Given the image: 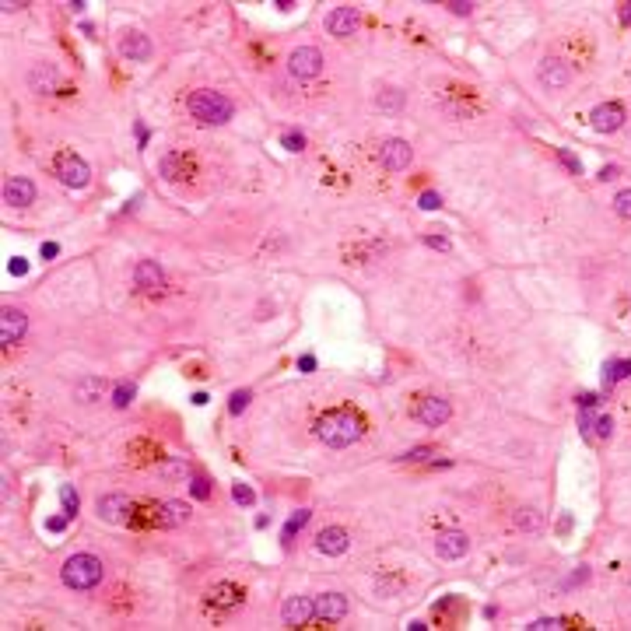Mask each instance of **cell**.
I'll return each instance as SVG.
<instances>
[{
  "label": "cell",
  "mask_w": 631,
  "mask_h": 631,
  "mask_svg": "<svg viewBox=\"0 0 631 631\" xmlns=\"http://www.w3.org/2000/svg\"><path fill=\"white\" fill-rule=\"evenodd\" d=\"M316 439L326 442V446H334V449H344V446H351V442L361 439V421L355 414H348V411L323 414L316 421Z\"/></svg>",
  "instance_id": "6da1fadb"
},
{
  "label": "cell",
  "mask_w": 631,
  "mask_h": 631,
  "mask_svg": "<svg viewBox=\"0 0 631 631\" xmlns=\"http://www.w3.org/2000/svg\"><path fill=\"white\" fill-rule=\"evenodd\" d=\"M189 116L196 119V123H204V126H221V123H228L232 119V102L221 95V91H211V88H196L189 95Z\"/></svg>",
  "instance_id": "7a4b0ae2"
},
{
  "label": "cell",
  "mask_w": 631,
  "mask_h": 631,
  "mask_svg": "<svg viewBox=\"0 0 631 631\" xmlns=\"http://www.w3.org/2000/svg\"><path fill=\"white\" fill-rule=\"evenodd\" d=\"M102 575H105V568H102V561H98L95 554H74V558H67L64 568H60L64 586H67V589H78V593L95 589V586L102 582Z\"/></svg>",
  "instance_id": "3957f363"
},
{
  "label": "cell",
  "mask_w": 631,
  "mask_h": 631,
  "mask_svg": "<svg viewBox=\"0 0 631 631\" xmlns=\"http://www.w3.org/2000/svg\"><path fill=\"white\" fill-rule=\"evenodd\" d=\"M57 179L64 182V186H71V189H85L91 179L88 162L78 158V155H71V151H60L57 155Z\"/></svg>",
  "instance_id": "277c9868"
},
{
  "label": "cell",
  "mask_w": 631,
  "mask_h": 631,
  "mask_svg": "<svg viewBox=\"0 0 631 631\" xmlns=\"http://www.w3.org/2000/svg\"><path fill=\"white\" fill-rule=\"evenodd\" d=\"M323 53L316 49V46H298L291 57H288V71H291V78H302V81H309V78H316V74H323Z\"/></svg>",
  "instance_id": "5b68a950"
},
{
  "label": "cell",
  "mask_w": 631,
  "mask_h": 631,
  "mask_svg": "<svg viewBox=\"0 0 631 631\" xmlns=\"http://www.w3.org/2000/svg\"><path fill=\"white\" fill-rule=\"evenodd\" d=\"M411 158H414V151H411V144L400 141V137H389V141L379 148V162H382L386 172H403V169L411 165Z\"/></svg>",
  "instance_id": "8992f818"
},
{
  "label": "cell",
  "mask_w": 631,
  "mask_h": 631,
  "mask_svg": "<svg viewBox=\"0 0 631 631\" xmlns=\"http://www.w3.org/2000/svg\"><path fill=\"white\" fill-rule=\"evenodd\" d=\"M316 618V600L312 596H288L281 603V621L288 628H298V625H309Z\"/></svg>",
  "instance_id": "52a82bcc"
},
{
  "label": "cell",
  "mask_w": 631,
  "mask_h": 631,
  "mask_svg": "<svg viewBox=\"0 0 631 631\" xmlns=\"http://www.w3.org/2000/svg\"><path fill=\"white\" fill-rule=\"evenodd\" d=\"M358 25H361L358 7H334V11L326 14V32H330V35H337V39L355 35V28H358Z\"/></svg>",
  "instance_id": "ba28073f"
},
{
  "label": "cell",
  "mask_w": 631,
  "mask_h": 631,
  "mask_svg": "<svg viewBox=\"0 0 631 631\" xmlns=\"http://www.w3.org/2000/svg\"><path fill=\"white\" fill-rule=\"evenodd\" d=\"M589 119H593V130H600V134H614V130L625 126V105H618V102H603V105H596V109L589 112Z\"/></svg>",
  "instance_id": "9c48e42d"
},
{
  "label": "cell",
  "mask_w": 631,
  "mask_h": 631,
  "mask_svg": "<svg viewBox=\"0 0 631 631\" xmlns=\"http://www.w3.org/2000/svg\"><path fill=\"white\" fill-rule=\"evenodd\" d=\"M25 330H28V319H25V312L7 305V309L0 312V344H4V348L18 344V341L25 337Z\"/></svg>",
  "instance_id": "30bf717a"
},
{
  "label": "cell",
  "mask_w": 631,
  "mask_h": 631,
  "mask_svg": "<svg viewBox=\"0 0 631 631\" xmlns=\"http://www.w3.org/2000/svg\"><path fill=\"white\" fill-rule=\"evenodd\" d=\"M348 547H351V533L344 526H326L316 537V550L326 558H341V554H348Z\"/></svg>",
  "instance_id": "8fae6325"
},
{
  "label": "cell",
  "mask_w": 631,
  "mask_h": 631,
  "mask_svg": "<svg viewBox=\"0 0 631 631\" xmlns=\"http://www.w3.org/2000/svg\"><path fill=\"white\" fill-rule=\"evenodd\" d=\"M449 414H452V407H449V400H442V396H428L418 407V421L425 428H442L449 421Z\"/></svg>",
  "instance_id": "7c38bea8"
},
{
  "label": "cell",
  "mask_w": 631,
  "mask_h": 631,
  "mask_svg": "<svg viewBox=\"0 0 631 631\" xmlns=\"http://www.w3.org/2000/svg\"><path fill=\"white\" fill-rule=\"evenodd\" d=\"M348 596L344 593H323L316 596V618L319 621H344L348 618Z\"/></svg>",
  "instance_id": "4fadbf2b"
},
{
  "label": "cell",
  "mask_w": 631,
  "mask_h": 631,
  "mask_svg": "<svg viewBox=\"0 0 631 631\" xmlns=\"http://www.w3.org/2000/svg\"><path fill=\"white\" fill-rule=\"evenodd\" d=\"M239 603H242V589L235 582H218L207 589V607H214V611H232Z\"/></svg>",
  "instance_id": "5bb4252c"
},
{
  "label": "cell",
  "mask_w": 631,
  "mask_h": 631,
  "mask_svg": "<svg viewBox=\"0 0 631 631\" xmlns=\"http://www.w3.org/2000/svg\"><path fill=\"white\" fill-rule=\"evenodd\" d=\"M537 78H541V85L547 91H561L572 81V71H568V64H561V60H543L541 67H537Z\"/></svg>",
  "instance_id": "9a60e30c"
},
{
  "label": "cell",
  "mask_w": 631,
  "mask_h": 631,
  "mask_svg": "<svg viewBox=\"0 0 631 631\" xmlns=\"http://www.w3.org/2000/svg\"><path fill=\"white\" fill-rule=\"evenodd\" d=\"M466 550H470V541H466V533H459V530H446V533L435 537V554L446 558V561L463 558Z\"/></svg>",
  "instance_id": "2e32d148"
},
{
  "label": "cell",
  "mask_w": 631,
  "mask_h": 631,
  "mask_svg": "<svg viewBox=\"0 0 631 631\" xmlns=\"http://www.w3.org/2000/svg\"><path fill=\"white\" fill-rule=\"evenodd\" d=\"M57 85H60V74H57L53 64H35L28 71V88L35 91V95H53Z\"/></svg>",
  "instance_id": "e0dca14e"
},
{
  "label": "cell",
  "mask_w": 631,
  "mask_h": 631,
  "mask_svg": "<svg viewBox=\"0 0 631 631\" xmlns=\"http://www.w3.org/2000/svg\"><path fill=\"white\" fill-rule=\"evenodd\" d=\"M134 284H137L141 291H162V288H165V273H162V267H158L155 260H141V264L134 267Z\"/></svg>",
  "instance_id": "ac0fdd59"
},
{
  "label": "cell",
  "mask_w": 631,
  "mask_h": 631,
  "mask_svg": "<svg viewBox=\"0 0 631 631\" xmlns=\"http://www.w3.org/2000/svg\"><path fill=\"white\" fill-rule=\"evenodd\" d=\"M119 53H123L126 60L144 64V60H151V39H148L144 32H126L123 42H119Z\"/></svg>",
  "instance_id": "d6986e66"
},
{
  "label": "cell",
  "mask_w": 631,
  "mask_h": 631,
  "mask_svg": "<svg viewBox=\"0 0 631 631\" xmlns=\"http://www.w3.org/2000/svg\"><path fill=\"white\" fill-rule=\"evenodd\" d=\"M35 200V182L32 179H11L4 186V204L7 207H28Z\"/></svg>",
  "instance_id": "ffe728a7"
},
{
  "label": "cell",
  "mask_w": 631,
  "mask_h": 631,
  "mask_svg": "<svg viewBox=\"0 0 631 631\" xmlns=\"http://www.w3.org/2000/svg\"><path fill=\"white\" fill-rule=\"evenodd\" d=\"M126 509H130V502H126L123 495H105V498H98V516H102L105 523H119Z\"/></svg>",
  "instance_id": "44dd1931"
},
{
  "label": "cell",
  "mask_w": 631,
  "mask_h": 631,
  "mask_svg": "<svg viewBox=\"0 0 631 631\" xmlns=\"http://www.w3.org/2000/svg\"><path fill=\"white\" fill-rule=\"evenodd\" d=\"M631 375V358H611L603 365V386L611 389L614 382H621V379H628Z\"/></svg>",
  "instance_id": "7402d4cb"
},
{
  "label": "cell",
  "mask_w": 631,
  "mask_h": 631,
  "mask_svg": "<svg viewBox=\"0 0 631 631\" xmlns=\"http://www.w3.org/2000/svg\"><path fill=\"white\" fill-rule=\"evenodd\" d=\"M186 519H189V505H182V502H165L162 505V516H158L162 526H182Z\"/></svg>",
  "instance_id": "603a6c76"
},
{
  "label": "cell",
  "mask_w": 631,
  "mask_h": 631,
  "mask_svg": "<svg viewBox=\"0 0 631 631\" xmlns=\"http://www.w3.org/2000/svg\"><path fill=\"white\" fill-rule=\"evenodd\" d=\"M98 393H102V379H98V375H85V379H78V386H74V396H78L81 403H95Z\"/></svg>",
  "instance_id": "cb8c5ba5"
},
{
  "label": "cell",
  "mask_w": 631,
  "mask_h": 631,
  "mask_svg": "<svg viewBox=\"0 0 631 631\" xmlns=\"http://www.w3.org/2000/svg\"><path fill=\"white\" fill-rule=\"evenodd\" d=\"M189 473V463L182 456H172L165 463H158V477H186Z\"/></svg>",
  "instance_id": "d4e9b609"
},
{
  "label": "cell",
  "mask_w": 631,
  "mask_h": 631,
  "mask_svg": "<svg viewBox=\"0 0 631 631\" xmlns=\"http://www.w3.org/2000/svg\"><path fill=\"white\" fill-rule=\"evenodd\" d=\"M400 105H403V91L400 88H386L379 95V109H382V112H396Z\"/></svg>",
  "instance_id": "484cf974"
},
{
  "label": "cell",
  "mask_w": 631,
  "mask_h": 631,
  "mask_svg": "<svg viewBox=\"0 0 631 631\" xmlns=\"http://www.w3.org/2000/svg\"><path fill=\"white\" fill-rule=\"evenodd\" d=\"M134 393H137V389H134V382H119V386H116V393H112V407H116V411L130 407V403H134Z\"/></svg>",
  "instance_id": "4316f807"
},
{
  "label": "cell",
  "mask_w": 631,
  "mask_h": 631,
  "mask_svg": "<svg viewBox=\"0 0 631 631\" xmlns=\"http://www.w3.org/2000/svg\"><path fill=\"white\" fill-rule=\"evenodd\" d=\"M309 516H312L309 509H298V512H295V516L288 519V526H284V543L291 541V537H295V533H298V530H302V526L309 523Z\"/></svg>",
  "instance_id": "83f0119b"
},
{
  "label": "cell",
  "mask_w": 631,
  "mask_h": 631,
  "mask_svg": "<svg viewBox=\"0 0 631 631\" xmlns=\"http://www.w3.org/2000/svg\"><path fill=\"white\" fill-rule=\"evenodd\" d=\"M60 502H64V512H67V516H74V512H78V505H81V498H78V491H74L71 484H64V488H60Z\"/></svg>",
  "instance_id": "f1b7e54d"
},
{
  "label": "cell",
  "mask_w": 631,
  "mask_h": 631,
  "mask_svg": "<svg viewBox=\"0 0 631 631\" xmlns=\"http://www.w3.org/2000/svg\"><path fill=\"white\" fill-rule=\"evenodd\" d=\"M249 400H253V393H249V389H235V393H232V400H228V411H232V414H242V411L249 407Z\"/></svg>",
  "instance_id": "f546056e"
},
{
  "label": "cell",
  "mask_w": 631,
  "mask_h": 631,
  "mask_svg": "<svg viewBox=\"0 0 631 631\" xmlns=\"http://www.w3.org/2000/svg\"><path fill=\"white\" fill-rule=\"evenodd\" d=\"M611 432H614V421L600 411V414L593 418V435H596V439H611Z\"/></svg>",
  "instance_id": "4dcf8cb0"
},
{
  "label": "cell",
  "mask_w": 631,
  "mask_h": 631,
  "mask_svg": "<svg viewBox=\"0 0 631 631\" xmlns=\"http://www.w3.org/2000/svg\"><path fill=\"white\" fill-rule=\"evenodd\" d=\"M516 526H523V530H541V516L533 512V509H523V512H516V519H512Z\"/></svg>",
  "instance_id": "1f68e13d"
},
{
  "label": "cell",
  "mask_w": 631,
  "mask_h": 631,
  "mask_svg": "<svg viewBox=\"0 0 631 631\" xmlns=\"http://www.w3.org/2000/svg\"><path fill=\"white\" fill-rule=\"evenodd\" d=\"M614 211H618V218L631 221V189H621V193L614 196Z\"/></svg>",
  "instance_id": "d6a6232c"
},
{
  "label": "cell",
  "mask_w": 631,
  "mask_h": 631,
  "mask_svg": "<svg viewBox=\"0 0 631 631\" xmlns=\"http://www.w3.org/2000/svg\"><path fill=\"white\" fill-rule=\"evenodd\" d=\"M558 158H561V165H565L568 172H575V176L582 172V162H579V158H575V155H572L568 148H558Z\"/></svg>",
  "instance_id": "836d02e7"
},
{
  "label": "cell",
  "mask_w": 631,
  "mask_h": 631,
  "mask_svg": "<svg viewBox=\"0 0 631 631\" xmlns=\"http://www.w3.org/2000/svg\"><path fill=\"white\" fill-rule=\"evenodd\" d=\"M189 495H193V498H211V480L193 477V480H189Z\"/></svg>",
  "instance_id": "e575fe53"
},
{
  "label": "cell",
  "mask_w": 631,
  "mask_h": 631,
  "mask_svg": "<svg viewBox=\"0 0 631 631\" xmlns=\"http://www.w3.org/2000/svg\"><path fill=\"white\" fill-rule=\"evenodd\" d=\"M232 498H235L239 505H246V509H249V505L256 502V495H253V491H249L246 484H235V488H232Z\"/></svg>",
  "instance_id": "d590c367"
},
{
  "label": "cell",
  "mask_w": 631,
  "mask_h": 631,
  "mask_svg": "<svg viewBox=\"0 0 631 631\" xmlns=\"http://www.w3.org/2000/svg\"><path fill=\"white\" fill-rule=\"evenodd\" d=\"M400 586H403L400 579H379V582H375V593H379V596H393V593H400Z\"/></svg>",
  "instance_id": "8d00e7d4"
},
{
  "label": "cell",
  "mask_w": 631,
  "mask_h": 631,
  "mask_svg": "<svg viewBox=\"0 0 631 631\" xmlns=\"http://www.w3.org/2000/svg\"><path fill=\"white\" fill-rule=\"evenodd\" d=\"M530 631H558V628H565L561 625V618H541V621H533V625H526Z\"/></svg>",
  "instance_id": "74e56055"
},
{
  "label": "cell",
  "mask_w": 631,
  "mask_h": 631,
  "mask_svg": "<svg viewBox=\"0 0 631 631\" xmlns=\"http://www.w3.org/2000/svg\"><path fill=\"white\" fill-rule=\"evenodd\" d=\"M428 456H432V449H428V446H418V449H407L403 456H400V459H407V463H425Z\"/></svg>",
  "instance_id": "f35d334b"
},
{
  "label": "cell",
  "mask_w": 631,
  "mask_h": 631,
  "mask_svg": "<svg viewBox=\"0 0 631 631\" xmlns=\"http://www.w3.org/2000/svg\"><path fill=\"white\" fill-rule=\"evenodd\" d=\"M439 204H442L439 193H421V196H418V207H421V211H435Z\"/></svg>",
  "instance_id": "ab89813d"
},
{
  "label": "cell",
  "mask_w": 631,
  "mask_h": 631,
  "mask_svg": "<svg viewBox=\"0 0 631 631\" xmlns=\"http://www.w3.org/2000/svg\"><path fill=\"white\" fill-rule=\"evenodd\" d=\"M446 7H449L452 14H463V18H466V14H470V11H473V4H470V0H449V4H446Z\"/></svg>",
  "instance_id": "60d3db41"
},
{
  "label": "cell",
  "mask_w": 631,
  "mask_h": 631,
  "mask_svg": "<svg viewBox=\"0 0 631 631\" xmlns=\"http://www.w3.org/2000/svg\"><path fill=\"white\" fill-rule=\"evenodd\" d=\"M302 144H305L302 134H284V148H288V151H302Z\"/></svg>",
  "instance_id": "b9f144b4"
},
{
  "label": "cell",
  "mask_w": 631,
  "mask_h": 631,
  "mask_svg": "<svg viewBox=\"0 0 631 631\" xmlns=\"http://www.w3.org/2000/svg\"><path fill=\"white\" fill-rule=\"evenodd\" d=\"M425 246H432V249H442V253H449V239H442V235H428V239H425Z\"/></svg>",
  "instance_id": "7bdbcfd3"
},
{
  "label": "cell",
  "mask_w": 631,
  "mask_h": 631,
  "mask_svg": "<svg viewBox=\"0 0 631 631\" xmlns=\"http://www.w3.org/2000/svg\"><path fill=\"white\" fill-rule=\"evenodd\" d=\"M7 271L14 273V277H21V273L28 271V264H25V260H21V256H14V260H11V264H7Z\"/></svg>",
  "instance_id": "ee69618b"
},
{
  "label": "cell",
  "mask_w": 631,
  "mask_h": 631,
  "mask_svg": "<svg viewBox=\"0 0 631 631\" xmlns=\"http://www.w3.org/2000/svg\"><path fill=\"white\" fill-rule=\"evenodd\" d=\"M618 176H621V169H618V165H607V169H600V179H603V182L618 179Z\"/></svg>",
  "instance_id": "f6af8a7d"
},
{
  "label": "cell",
  "mask_w": 631,
  "mask_h": 631,
  "mask_svg": "<svg viewBox=\"0 0 631 631\" xmlns=\"http://www.w3.org/2000/svg\"><path fill=\"white\" fill-rule=\"evenodd\" d=\"M67 519H71L67 512H64V516H57V519H49V530H53V533H60V530L67 526Z\"/></svg>",
  "instance_id": "bcb514c9"
},
{
  "label": "cell",
  "mask_w": 631,
  "mask_h": 631,
  "mask_svg": "<svg viewBox=\"0 0 631 631\" xmlns=\"http://www.w3.org/2000/svg\"><path fill=\"white\" fill-rule=\"evenodd\" d=\"M57 253H60V246H57V242H46V246H42V256H46V260H53Z\"/></svg>",
  "instance_id": "7dc6e473"
},
{
  "label": "cell",
  "mask_w": 631,
  "mask_h": 631,
  "mask_svg": "<svg viewBox=\"0 0 631 631\" xmlns=\"http://www.w3.org/2000/svg\"><path fill=\"white\" fill-rule=\"evenodd\" d=\"M586 579H589V572L582 568V572H575V575H572V579H568L565 586H579V582H586Z\"/></svg>",
  "instance_id": "c3c4849f"
},
{
  "label": "cell",
  "mask_w": 631,
  "mask_h": 631,
  "mask_svg": "<svg viewBox=\"0 0 631 631\" xmlns=\"http://www.w3.org/2000/svg\"><path fill=\"white\" fill-rule=\"evenodd\" d=\"M298 368H302V372H312V368H316V358H312V355H305V358L298 361Z\"/></svg>",
  "instance_id": "681fc988"
},
{
  "label": "cell",
  "mask_w": 631,
  "mask_h": 631,
  "mask_svg": "<svg viewBox=\"0 0 631 631\" xmlns=\"http://www.w3.org/2000/svg\"><path fill=\"white\" fill-rule=\"evenodd\" d=\"M621 21L631 25V4H621Z\"/></svg>",
  "instance_id": "f907efd6"
}]
</instances>
